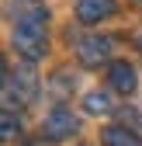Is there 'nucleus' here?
Masks as SVG:
<instances>
[{
  "mask_svg": "<svg viewBox=\"0 0 142 146\" xmlns=\"http://www.w3.org/2000/svg\"><path fill=\"white\" fill-rule=\"evenodd\" d=\"M14 52L24 63H38L49 52V11L38 0H21L14 7Z\"/></svg>",
  "mask_w": 142,
  "mask_h": 146,
  "instance_id": "nucleus-1",
  "label": "nucleus"
},
{
  "mask_svg": "<svg viewBox=\"0 0 142 146\" xmlns=\"http://www.w3.org/2000/svg\"><path fill=\"white\" fill-rule=\"evenodd\" d=\"M38 98V77H35L31 66H21L4 77V108L14 111V108H24Z\"/></svg>",
  "mask_w": 142,
  "mask_h": 146,
  "instance_id": "nucleus-2",
  "label": "nucleus"
},
{
  "mask_svg": "<svg viewBox=\"0 0 142 146\" xmlns=\"http://www.w3.org/2000/svg\"><path fill=\"white\" fill-rule=\"evenodd\" d=\"M118 38H111V35H83V38H76V59L83 66H101L111 59Z\"/></svg>",
  "mask_w": 142,
  "mask_h": 146,
  "instance_id": "nucleus-3",
  "label": "nucleus"
},
{
  "mask_svg": "<svg viewBox=\"0 0 142 146\" xmlns=\"http://www.w3.org/2000/svg\"><path fill=\"white\" fill-rule=\"evenodd\" d=\"M80 132V118L69 111V108H52V111L45 115V122H42V136L49 139V143H62V139H69V136H76Z\"/></svg>",
  "mask_w": 142,
  "mask_h": 146,
  "instance_id": "nucleus-4",
  "label": "nucleus"
},
{
  "mask_svg": "<svg viewBox=\"0 0 142 146\" xmlns=\"http://www.w3.org/2000/svg\"><path fill=\"white\" fill-rule=\"evenodd\" d=\"M108 84H111V90H118V94H135V87H139V73H135V66L132 63H125V59H114L111 66H108Z\"/></svg>",
  "mask_w": 142,
  "mask_h": 146,
  "instance_id": "nucleus-5",
  "label": "nucleus"
},
{
  "mask_svg": "<svg viewBox=\"0 0 142 146\" xmlns=\"http://www.w3.org/2000/svg\"><path fill=\"white\" fill-rule=\"evenodd\" d=\"M118 14L114 0H76V21L80 25H97Z\"/></svg>",
  "mask_w": 142,
  "mask_h": 146,
  "instance_id": "nucleus-6",
  "label": "nucleus"
},
{
  "mask_svg": "<svg viewBox=\"0 0 142 146\" xmlns=\"http://www.w3.org/2000/svg\"><path fill=\"white\" fill-rule=\"evenodd\" d=\"M101 143L104 146H142V136L125 129V125H108V129L101 132Z\"/></svg>",
  "mask_w": 142,
  "mask_h": 146,
  "instance_id": "nucleus-7",
  "label": "nucleus"
},
{
  "mask_svg": "<svg viewBox=\"0 0 142 146\" xmlns=\"http://www.w3.org/2000/svg\"><path fill=\"white\" fill-rule=\"evenodd\" d=\"M83 111L87 115H111L114 111V101L108 90H90V94L83 98Z\"/></svg>",
  "mask_w": 142,
  "mask_h": 146,
  "instance_id": "nucleus-8",
  "label": "nucleus"
},
{
  "mask_svg": "<svg viewBox=\"0 0 142 146\" xmlns=\"http://www.w3.org/2000/svg\"><path fill=\"white\" fill-rule=\"evenodd\" d=\"M0 129H4V132H0L4 139H14V136H21V122L14 118V111H7V108H4V115H0Z\"/></svg>",
  "mask_w": 142,
  "mask_h": 146,
  "instance_id": "nucleus-9",
  "label": "nucleus"
},
{
  "mask_svg": "<svg viewBox=\"0 0 142 146\" xmlns=\"http://www.w3.org/2000/svg\"><path fill=\"white\" fill-rule=\"evenodd\" d=\"M135 45H139V49H142V31H139V35H135Z\"/></svg>",
  "mask_w": 142,
  "mask_h": 146,
  "instance_id": "nucleus-10",
  "label": "nucleus"
},
{
  "mask_svg": "<svg viewBox=\"0 0 142 146\" xmlns=\"http://www.w3.org/2000/svg\"><path fill=\"white\" fill-rule=\"evenodd\" d=\"M132 4H135V7H142V0H132Z\"/></svg>",
  "mask_w": 142,
  "mask_h": 146,
  "instance_id": "nucleus-11",
  "label": "nucleus"
}]
</instances>
